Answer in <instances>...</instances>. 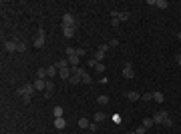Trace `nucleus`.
Wrapping results in <instances>:
<instances>
[{
    "label": "nucleus",
    "mask_w": 181,
    "mask_h": 134,
    "mask_svg": "<svg viewBox=\"0 0 181 134\" xmlns=\"http://www.w3.org/2000/svg\"><path fill=\"white\" fill-rule=\"evenodd\" d=\"M83 74H85V68H80V66L73 68V76L68 78V82H71V84H79V82L83 80Z\"/></svg>",
    "instance_id": "1"
},
{
    "label": "nucleus",
    "mask_w": 181,
    "mask_h": 134,
    "mask_svg": "<svg viewBox=\"0 0 181 134\" xmlns=\"http://www.w3.org/2000/svg\"><path fill=\"white\" fill-rule=\"evenodd\" d=\"M34 90H36L34 84H22V86L18 88V96H22V98H24V96H32Z\"/></svg>",
    "instance_id": "2"
},
{
    "label": "nucleus",
    "mask_w": 181,
    "mask_h": 134,
    "mask_svg": "<svg viewBox=\"0 0 181 134\" xmlns=\"http://www.w3.org/2000/svg\"><path fill=\"white\" fill-rule=\"evenodd\" d=\"M62 26H71V28H77L79 26V22L74 20V16L73 14H62Z\"/></svg>",
    "instance_id": "3"
},
{
    "label": "nucleus",
    "mask_w": 181,
    "mask_h": 134,
    "mask_svg": "<svg viewBox=\"0 0 181 134\" xmlns=\"http://www.w3.org/2000/svg\"><path fill=\"white\" fill-rule=\"evenodd\" d=\"M44 38H47L44 28H38V34H36V38H34V46H36V48H42V46H44Z\"/></svg>",
    "instance_id": "4"
},
{
    "label": "nucleus",
    "mask_w": 181,
    "mask_h": 134,
    "mask_svg": "<svg viewBox=\"0 0 181 134\" xmlns=\"http://www.w3.org/2000/svg\"><path fill=\"white\" fill-rule=\"evenodd\" d=\"M123 76L125 78H135V70H133V64L131 62H125V66H123Z\"/></svg>",
    "instance_id": "5"
},
{
    "label": "nucleus",
    "mask_w": 181,
    "mask_h": 134,
    "mask_svg": "<svg viewBox=\"0 0 181 134\" xmlns=\"http://www.w3.org/2000/svg\"><path fill=\"white\" fill-rule=\"evenodd\" d=\"M16 48H18V40H6L4 42V50H6V52H16Z\"/></svg>",
    "instance_id": "6"
},
{
    "label": "nucleus",
    "mask_w": 181,
    "mask_h": 134,
    "mask_svg": "<svg viewBox=\"0 0 181 134\" xmlns=\"http://www.w3.org/2000/svg\"><path fill=\"white\" fill-rule=\"evenodd\" d=\"M169 114L165 112V110H159V112H155L153 114V122L155 124H163V118H167Z\"/></svg>",
    "instance_id": "7"
},
{
    "label": "nucleus",
    "mask_w": 181,
    "mask_h": 134,
    "mask_svg": "<svg viewBox=\"0 0 181 134\" xmlns=\"http://www.w3.org/2000/svg\"><path fill=\"white\" fill-rule=\"evenodd\" d=\"M59 76L62 80H68V78L73 76V68H62V70H59Z\"/></svg>",
    "instance_id": "8"
},
{
    "label": "nucleus",
    "mask_w": 181,
    "mask_h": 134,
    "mask_svg": "<svg viewBox=\"0 0 181 134\" xmlns=\"http://www.w3.org/2000/svg\"><path fill=\"white\" fill-rule=\"evenodd\" d=\"M56 74H59V68H56V64H50V66L47 68V76L50 78V80H53V78L56 76Z\"/></svg>",
    "instance_id": "9"
},
{
    "label": "nucleus",
    "mask_w": 181,
    "mask_h": 134,
    "mask_svg": "<svg viewBox=\"0 0 181 134\" xmlns=\"http://www.w3.org/2000/svg\"><path fill=\"white\" fill-rule=\"evenodd\" d=\"M74 32H77V28H71V26H62V34H65V38H73Z\"/></svg>",
    "instance_id": "10"
},
{
    "label": "nucleus",
    "mask_w": 181,
    "mask_h": 134,
    "mask_svg": "<svg viewBox=\"0 0 181 134\" xmlns=\"http://www.w3.org/2000/svg\"><path fill=\"white\" fill-rule=\"evenodd\" d=\"M67 58H68V64H71V68H77V66H79V60H80V58L77 56V54H73V56H67Z\"/></svg>",
    "instance_id": "11"
},
{
    "label": "nucleus",
    "mask_w": 181,
    "mask_h": 134,
    "mask_svg": "<svg viewBox=\"0 0 181 134\" xmlns=\"http://www.w3.org/2000/svg\"><path fill=\"white\" fill-rule=\"evenodd\" d=\"M65 126H67V120L65 118H54V128L56 130H62Z\"/></svg>",
    "instance_id": "12"
},
{
    "label": "nucleus",
    "mask_w": 181,
    "mask_h": 134,
    "mask_svg": "<svg viewBox=\"0 0 181 134\" xmlns=\"http://www.w3.org/2000/svg\"><path fill=\"white\" fill-rule=\"evenodd\" d=\"M77 124H79V128H85V130H89V126H91V120H89V118H79V122H77Z\"/></svg>",
    "instance_id": "13"
},
{
    "label": "nucleus",
    "mask_w": 181,
    "mask_h": 134,
    "mask_svg": "<svg viewBox=\"0 0 181 134\" xmlns=\"http://www.w3.org/2000/svg\"><path fill=\"white\" fill-rule=\"evenodd\" d=\"M105 118H107V114H105V112H95V116H93V122H97V124H99V122H103Z\"/></svg>",
    "instance_id": "14"
},
{
    "label": "nucleus",
    "mask_w": 181,
    "mask_h": 134,
    "mask_svg": "<svg viewBox=\"0 0 181 134\" xmlns=\"http://www.w3.org/2000/svg\"><path fill=\"white\" fill-rule=\"evenodd\" d=\"M34 88H36V90H44V88H47V80L36 78V80H34Z\"/></svg>",
    "instance_id": "15"
},
{
    "label": "nucleus",
    "mask_w": 181,
    "mask_h": 134,
    "mask_svg": "<svg viewBox=\"0 0 181 134\" xmlns=\"http://www.w3.org/2000/svg\"><path fill=\"white\" fill-rule=\"evenodd\" d=\"M71 66V64H68V58H60L59 62H56V68H59V70H62V68H68Z\"/></svg>",
    "instance_id": "16"
},
{
    "label": "nucleus",
    "mask_w": 181,
    "mask_h": 134,
    "mask_svg": "<svg viewBox=\"0 0 181 134\" xmlns=\"http://www.w3.org/2000/svg\"><path fill=\"white\" fill-rule=\"evenodd\" d=\"M26 48H28V44L24 40H18V48H16V52H20V54H24L26 52Z\"/></svg>",
    "instance_id": "17"
},
{
    "label": "nucleus",
    "mask_w": 181,
    "mask_h": 134,
    "mask_svg": "<svg viewBox=\"0 0 181 134\" xmlns=\"http://www.w3.org/2000/svg\"><path fill=\"white\" fill-rule=\"evenodd\" d=\"M36 78L47 80V78H48V76H47V68H38V70H36Z\"/></svg>",
    "instance_id": "18"
},
{
    "label": "nucleus",
    "mask_w": 181,
    "mask_h": 134,
    "mask_svg": "<svg viewBox=\"0 0 181 134\" xmlns=\"http://www.w3.org/2000/svg\"><path fill=\"white\" fill-rule=\"evenodd\" d=\"M127 98H129L131 102H135V100H139V98H141V94L135 92V90H131V92H127Z\"/></svg>",
    "instance_id": "19"
},
{
    "label": "nucleus",
    "mask_w": 181,
    "mask_h": 134,
    "mask_svg": "<svg viewBox=\"0 0 181 134\" xmlns=\"http://www.w3.org/2000/svg\"><path fill=\"white\" fill-rule=\"evenodd\" d=\"M62 112H65L62 106H54L53 108V116H54V118H62Z\"/></svg>",
    "instance_id": "20"
},
{
    "label": "nucleus",
    "mask_w": 181,
    "mask_h": 134,
    "mask_svg": "<svg viewBox=\"0 0 181 134\" xmlns=\"http://www.w3.org/2000/svg\"><path fill=\"white\" fill-rule=\"evenodd\" d=\"M44 92H48V94L54 92V82L50 80V78H47V88H44Z\"/></svg>",
    "instance_id": "21"
},
{
    "label": "nucleus",
    "mask_w": 181,
    "mask_h": 134,
    "mask_svg": "<svg viewBox=\"0 0 181 134\" xmlns=\"http://www.w3.org/2000/svg\"><path fill=\"white\" fill-rule=\"evenodd\" d=\"M153 100L159 102V104H161V102H165V96H163V92H153Z\"/></svg>",
    "instance_id": "22"
},
{
    "label": "nucleus",
    "mask_w": 181,
    "mask_h": 134,
    "mask_svg": "<svg viewBox=\"0 0 181 134\" xmlns=\"http://www.w3.org/2000/svg\"><path fill=\"white\" fill-rule=\"evenodd\" d=\"M97 102H99L101 106H105V104H109V96L107 94H101L99 98H97Z\"/></svg>",
    "instance_id": "23"
},
{
    "label": "nucleus",
    "mask_w": 181,
    "mask_h": 134,
    "mask_svg": "<svg viewBox=\"0 0 181 134\" xmlns=\"http://www.w3.org/2000/svg\"><path fill=\"white\" fill-rule=\"evenodd\" d=\"M105 56H107V54H105V52H101V50H97V52H95V56H93V58H95V60H97V62H103V60H105Z\"/></svg>",
    "instance_id": "24"
},
{
    "label": "nucleus",
    "mask_w": 181,
    "mask_h": 134,
    "mask_svg": "<svg viewBox=\"0 0 181 134\" xmlns=\"http://www.w3.org/2000/svg\"><path fill=\"white\" fill-rule=\"evenodd\" d=\"M131 18V14L127 12V10H123V12H119V22H125V20H129Z\"/></svg>",
    "instance_id": "25"
},
{
    "label": "nucleus",
    "mask_w": 181,
    "mask_h": 134,
    "mask_svg": "<svg viewBox=\"0 0 181 134\" xmlns=\"http://www.w3.org/2000/svg\"><path fill=\"white\" fill-rule=\"evenodd\" d=\"M155 6L161 8V10H165V8L169 6V2H167V0H157V2H155Z\"/></svg>",
    "instance_id": "26"
},
{
    "label": "nucleus",
    "mask_w": 181,
    "mask_h": 134,
    "mask_svg": "<svg viewBox=\"0 0 181 134\" xmlns=\"http://www.w3.org/2000/svg\"><path fill=\"white\" fill-rule=\"evenodd\" d=\"M80 82H83V84H91V82H93L91 74H89V72H85V74H83V80H80Z\"/></svg>",
    "instance_id": "27"
},
{
    "label": "nucleus",
    "mask_w": 181,
    "mask_h": 134,
    "mask_svg": "<svg viewBox=\"0 0 181 134\" xmlns=\"http://www.w3.org/2000/svg\"><path fill=\"white\" fill-rule=\"evenodd\" d=\"M153 124H155V122H153V118H143V124H141V126H145V128H151Z\"/></svg>",
    "instance_id": "28"
},
{
    "label": "nucleus",
    "mask_w": 181,
    "mask_h": 134,
    "mask_svg": "<svg viewBox=\"0 0 181 134\" xmlns=\"http://www.w3.org/2000/svg\"><path fill=\"white\" fill-rule=\"evenodd\" d=\"M141 98H143V100H147V102H151V100H153V92H145V94H141Z\"/></svg>",
    "instance_id": "29"
},
{
    "label": "nucleus",
    "mask_w": 181,
    "mask_h": 134,
    "mask_svg": "<svg viewBox=\"0 0 181 134\" xmlns=\"http://www.w3.org/2000/svg\"><path fill=\"white\" fill-rule=\"evenodd\" d=\"M95 70H97V72H99V74H105V70H107V68H105V64H103V62H99Z\"/></svg>",
    "instance_id": "30"
},
{
    "label": "nucleus",
    "mask_w": 181,
    "mask_h": 134,
    "mask_svg": "<svg viewBox=\"0 0 181 134\" xmlns=\"http://www.w3.org/2000/svg\"><path fill=\"white\" fill-rule=\"evenodd\" d=\"M163 126L171 128V126H173V120H171V118H169V116H167V118H163Z\"/></svg>",
    "instance_id": "31"
},
{
    "label": "nucleus",
    "mask_w": 181,
    "mask_h": 134,
    "mask_svg": "<svg viewBox=\"0 0 181 134\" xmlns=\"http://www.w3.org/2000/svg\"><path fill=\"white\" fill-rule=\"evenodd\" d=\"M65 52H67V56H73V54H77V48H73V46H67V50H65Z\"/></svg>",
    "instance_id": "32"
},
{
    "label": "nucleus",
    "mask_w": 181,
    "mask_h": 134,
    "mask_svg": "<svg viewBox=\"0 0 181 134\" xmlns=\"http://www.w3.org/2000/svg\"><path fill=\"white\" fill-rule=\"evenodd\" d=\"M99 130V124L97 122H91V126H89V132H97Z\"/></svg>",
    "instance_id": "33"
},
{
    "label": "nucleus",
    "mask_w": 181,
    "mask_h": 134,
    "mask_svg": "<svg viewBox=\"0 0 181 134\" xmlns=\"http://www.w3.org/2000/svg\"><path fill=\"white\" fill-rule=\"evenodd\" d=\"M109 48H111V46H109V42H105V44H101V46H99V50H101V52H107Z\"/></svg>",
    "instance_id": "34"
},
{
    "label": "nucleus",
    "mask_w": 181,
    "mask_h": 134,
    "mask_svg": "<svg viewBox=\"0 0 181 134\" xmlns=\"http://www.w3.org/2000/svg\"><path fill=\"white\" fill-rule=\"evenodd\" d=\"M135 134H147V128H145V126H139L137 130H135Z\"/></svg>",
    "instance_id": "35"
},
{
    "label": "nucleus",
    "mask_w": 181,
    "mask_h": 134,
    "mask_svg": "<svg viewBox=\"0 0 181 134\" xmlns=\"http://www.w3.org/2000/svg\"><path fill=\"white\" fill-rule=\"evenodd\" d=\"M109 46H111V48L119 46V40H117V38H113V40H109Z\"/></svg>",
    "instance_id": "36"
},
{
    "label": "nucleus",
    "mask_w": 181,
    "mask_h": 134,
    "mask_svg": "<svg viewBox=\"0 0 181 134\" xmlns=\"http://www.w3.org/2000/svg\"><path fill=\"white\" fill-rule=\"evenodd\" d=\"M97 64H99V62L95 60V58H91V60H89V68H97Z\"/></svg>",
    "instance_id": "37"
},
{
    "label": "nucleus",
    "mask_w": 181,
    "mask_h": 134,
    "mask_svg": "<svg viewBox=\"0 0 181 134\" xmlns=\"http://www.w3.org/2000/svg\"><path fill=\"white\" fill-rule=\"evenodd\" d=\"M77 56L83 58V56H85V48H77Z\"/></svg>",
    "instance_id": "38"
},
{
    "label": "nucleus",
    "mask_w": 181,
    "mask_h": 134,
    "mask_svg": "<svg viewBox=\"0 0 181 134\" xmlns=\"http://www.w3.org/2000/svg\"><path fill=\"white\" fill-rule=\"evenodd\" d=\"M119 24H121V22H119V18H113V20H111V26H115V28H117Z\"/></svg>",
    "instance_id": "39"
},
{
    "label": "nucleus",
    "mask_w": 181,
    "mask_h": 134,
    "mask_svg": "<svg viewBox=\"0 0 181 134\" xmlns=\"http://www.w3.org/2000/svg\"><path fill=\"white\" fill-rule=\"evenodd\" d=\"M113 120L117 122V124H119V122H121V116H119V114H113Z\"/></svg>",
    "instance_id": "40"
},
{
    "label": "nucleus",
    "mask_w": 181,
    "mask_h": 134,
    "mask_svg": "<svg viewBox=\"0 0 181 134\" xmlns=\"http://www.w3.org/2000/svg\"><path fill=\"white\" fill-rule=\"evenodd\" d=\"M175 60H177V64L181 66V54H177V56H175Z\"/></svg>",
    "instance_id": "41"
},
{
    "label": "nucleus",
    "mask_w": 181,
    "mask_h": 134,
    "mask_svg": "<svg viewBox=\"0 0 181 134\" xmlns=\"http://www.w3.org/2000/svg\"><path fill=\"white\" fill-rule=\"evenodd\" d=\"M177 38H179V42H181V32H179V34H177Z\"/></svg>",
    "instance_id": "42"
},
{
    "label": "nucleus",
    "mask_w": 181,
    "mask_h": 134,
    "mask_svg": "<svg viewBox=\"0 0 181 134\" xmlns=\"http://www.w3.org/2000/svg\"><path fill=\"white\" fill-rule=\"evenodd\" d=\"M115 134H117V132H115Z\"/></svg>",
    "instance_id": "43"
}]
</instances>
